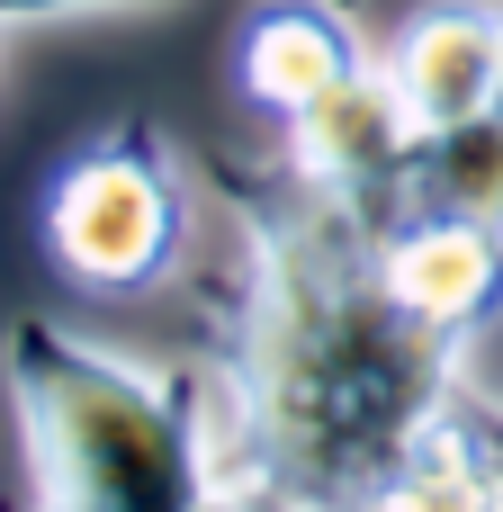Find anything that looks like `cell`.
Here are the masks:
<instances>
[{
  "mask_svg": "<svg viewBox=\"0 0 503 512\" xmlns=\"http://www.w3.org/2000/svg\"><path fill=\"white\" fill-rule=\"evenodd\" d=\"M495 108H503V81H495Z\"/></svg>",
  "mask_w": 503,
  "mask_h": 512,
  "instance_id": "obj_14",
  "label": "cell"
},
{
  "mask_svg": "<svg viewBox=\"0 0 503 512\" xmlns=\"http://www.w3.org/2000/svg\"><path fill=\"white\" fill-rule=\"evenodd\" d=\"M414 207H450V216H486V225H503V108L450 126V135H423Z\"/></svg>",
  "mask_w": 503,
  "mask_h": 512,
  "instance_id": "obj_8",
  "label": "cell"
},
{
  "mask_svg": "<svg viewBox=\"0 0 503 512\" xmlns=\"http://www.w3.org/2000/svg\"><path fill=\"white\" fill-rule=\"evenodd\" d=\"M360 63H369V45L351 36L342 9H324V0H261V9L234 27V90H243L252 108H270L279 126L306 117L315 99H333Z\"/></svg>",
  "mask_w": 503,
  "mask_h": 512,
  "instance_id": "obj_6",
  "label": "cell"
},
{
  "mask_svg": "<svg viewBox=\"0 0 503 512\" xmlns=\"http://www.w3.org/2000/svg\"><path fill=\"white\" fill-rule=\"evenodd\" d=\"M306 180H324L333 198H351L378 234H396L414 216V162H423V126L405 117L387 63L369 54L333 99H315L306 117H288V144H279Z\"/></svg>",
  "mask_w": 503,
  "mask_h": 512,
  "instance_id": "obj_4",
  "label": "cell"
},
{
  "mask_svg": "<svg viewBox=\"0 0 503 512\" xmlns=\"http://www.w3.org/2000/svg\"><path fill=\"white\" fill-rule=\"evenodd\" d=\"M45 252L90 297L162 288L189 252V162L153 117L99 126L45 189Z\"/></svg>",
  "mask_w": 503,
  "mask_h": 512,
  "instance_id": "obj_3",
  "label": "cell"
},
{
  "mask_svg": "<svg viewBox=\"0 0 503 512\" xmlns=\"http://www.w3.org/2000/svg\"><path fill=\"white\" fill-rule=\"evenodd\" d=\"M459 441H468V459H477V477L503 512V405L495 396H459Z\"/></svg>",
  "mask_w": 503,
  "mask_h": 512,
  "instance_id": "obj_10",
  "label": "cell"
},
{
  "mask_svg": "<svg viewBox=\"0 0 503 512\" xmlns=\"http://www.w3.org/2000/svg\"><path fill=\"white\" fill-rule=\"evenodd\" d=\"M387 279L405 306H423L432 324L486 333V315H503V225L486 216H450V207H414L387 234Z\"/></svg>",
  "mask_w": 503,
  "mask_h": 512,
  "instance_id": "obj_7",
  "label": "cell"
},
{
  "mask_svg": "<svg viewBox=\"0 0 503 512\" xmlns=\"http://www.w3.org/2000/svg\"><path fill=\"white\" fill-rule=\"evenodd\" d=\"M387 512H495L486 495V477H477V459H468V441H459V414H450V432H441V450L405 477V495Z\"/></svg>",
  "mask_w": 503,
  "mask_h": 512,
  "instance_id": "obj_9",
  "label": "cell"
},
{
  "mask_svg": "<svg viewBox=\"0 0 503 512\" xmlns=\"http://www.w3.org/2000/svg\"><path fill=\"white\" fill-rule=\"evenodd\" d=\"M0 378L27 432L36 512H207V369H135L45 315L9 324Z\"/></svg>",
  "mask_w": 503,
  "mask_h": 512,
  "instance_id": "obj_2",
  "label": "cell"
},
{
  "mask_svg": "<svg viewBox=\"0 0 503 512\" xmlns=\"http://www.w3.org/2000/svg\"><path fill=\"white\" fill-rule=\"evenodd\" d=\"M324 9H342V18H360V9H369V0H324Z\"/></svg>",
  "mask_w": 503,
  "mask_h": 512,
  "instance_id": "obj_13",
  "label": "cell"
},
{
  "mask_svg": "<svg viewBox=\"0 0 503 512\" xmlns=\"http://www.w3.org/2000/svg\"><path fill=\"white\" fill-rule=\"evenodd\" d=\"M378 63H387L405 117H414L423 135H450V126H468V117L495 108L503 9H486V0H432V9H414V18L396 27V45H387Z\"/></svg>",
  "mask_w": 503,
  "mask_h": 512,
  "instance_id": "obj_5",
  "label": "cell"
},
{
  "mask_svg": "<svg viewBox=\"0 0 503 512\" xmlns=\"http://www.w3.org/2000/svg\"><path fill=\"white\" fill-rule=\"evenodd\" d=\"M108 9H162V0H0V27H45V18H108Z\"/></svg>",
  "mask_w": 503,
  "mask_h": 512,
  "instance_id": "obj_11",
  "label": "cell"
},
{
  "mask_svg": "<svg viewBox=\"0 0 503 512\" xmlns=\"http://www.w3.org/2000/svg\"><path fill=\"white\" fill-rule=\"evenodd\" d=\"M207 189L243 225V306L207 369L216 486L270 512H387L441 450L477 333L405 306L387 234L288 153H216Z\"/></svg>",
  "mask_w": 503,
  "mask_h": 512,
  "instance_id": "obj_1",
  "label": "cell"
},
{
  "mask_svg": "<svg viewBox=\"0 0 503 512\" xmlns=\"http://www.w3.org/2000/svg\"><path fill=\"white\" fill-rule=\"evenodd\" d=\"M207 512H270V504H243V495H216Z\"/></svg>",
  "mask_w": 503,
  "mask_h": 512,
  "instance_id": "obj_12",
  "label": "cell"
}]
</instances>
